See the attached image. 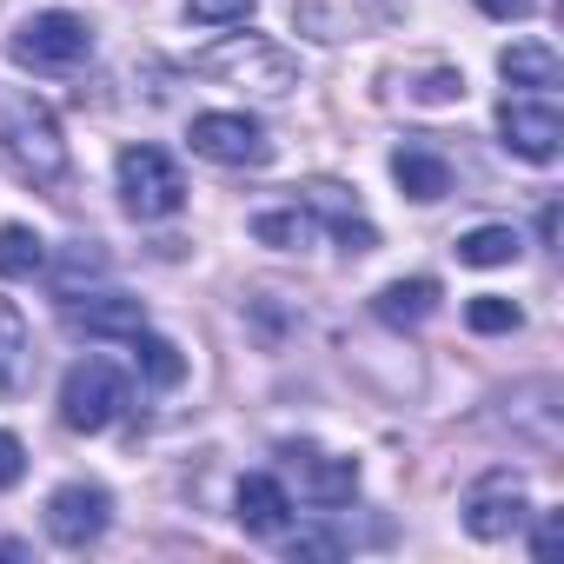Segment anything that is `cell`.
<instances>
[{
	"label": "cell",
	"instance_id": "1",
	"mask_svg": "<svg viewBox=\"0 0 564 564\" xmlns=\"http://www.w3.org/2000/svg\"><path fill=\"white\" fill-rule=\"evenodd\" d=\"M0 160L28 186H61L67 180V140L47 100L34 94H0Z\"/></svg>",
	"mask_w": 564,
	"mask_h": 564
},
{
	"label": "cell",
	"instance_id": "2",
	"mask_svg": "<svg viewBox=\"0 0 564 564\" xmlns=\"http://www.w3.org/2000/svg\"><path fill=\"white\" fill-rule=\"evenodd\" d=\"M193 67H199L206 80H226V87L252 94V100H286V94L300 87L293 54H286V47H272L265 34H226V41L206 47Z\"/></svg>",
	"mask_w": 564,
	"mask_h": 564
},
{
	"label": "cell",
	"instance_id": "3",
	"mask_svg": "<svg viewBox=\"0 0 564 564\" xmlns=\"http://www.w3.org/2000/svg\"><path fill=\"white\" fill-rule=\"evenodd\" d=\"M127 405H133V392H127V372H120L113 359H80V366L67 372V386H61V419H67V432H107Z\"/></svg>",
	"mask_w": 564,
	"mask_h": 564
},
{
	"label": "cell",
	"instance_id": "4",
	"mask_svg": "<svg viewBox=\"0 0 564 564\" xmlns=\"http://www.w3.org/2000/svg\"><path fill=\"white\" fill-rule=\"evenodd\" d=\"M120 206L133 219H173L186 206V180L160 147H127L120 153Z\"/></svg>",
	"mask_w": 564,
	"mask_h": 564
},
{
	"label": "cell",
	"instance_id": "5",
	"mask_svg": "<svg viewBox=\"0 0 564 564\" xmlns=\"http://www.w3.org/2000/svg\"><path fill=\"white\" fill-rule=\"evenodd\" d=\"M94 54V28L80 14H34L14 28V61L34 67V74H61V67H80Z\"/></svg>",
	"mask_w": 564,
	"mask_h": 564
},
{
	"label": "cell",
	"instance_id": "6",
	"mask_svg": "<svg viewBox=\"0 0 564 564\" xmlns=\"http://www.w3.org/2000/svg\"><path fill=\"white\" fill-rule=\"evenodd\" d=\"M279 465H286V478L300 485V498L319 505V511H339V505L359 498V465L339 458V452H319L306 438H286V445H279Z\"/></svg>",
	"mask_w": 564,
	"mask_h": 564
},
{
	"label": "cell",
	"instance_id": "7",
	"mask_svg": "<svg viewBox=\"0 0 564 564\" xmlns=\"http://www.w3.org/2000/svg\"><path fill=\"white\" fill-rule=\"evenodd\" d=\"M524 518H531V498H524V478L518 471H485L471 491H465V531L478 538V544H498V538H511V531H524Z\"/></svg>",
	"mask_w": 564,
	"mask_h": 564
},
{
	"label": "cell",
	"instance_id": "8",
	"mask_svg": "<svg viewBox=\"0 0 564 564\" xmlns=\"http://www.w3.org/2000/svg\"><path fill=\"white\" fill-rule=\"evenodd\" d=\"M186 140L213 166H272V133L252 113H199Z\"/></svg>",
	"mask_w": 564,
	"mask_h": 564
},
{
	"label": "cell",
	"instance_id": "9",
	"mask_svg": "<svg viewBox=\"0 0 564 564\" xmlns=\"http://www.w3.org/2000/svg\"><path fill=\"white\" fill-rule=\"evenodd\" d=\"M107 524H113V498H107V485L74 478V485H61V491L47 498V538H54V544H67V551L100 544V538H107Z\"/></svg>",
	"mask_w": 564,
	"mask_h": 564
},
{
	"label": "cell",
	"instance_id": "10",
	"mask_svg": "<svg viewBox=\"0 0 564 564\" xmlns=\"http://www.w3.org/2000/svg\"><path fill=\"white\" fill-rule=\"evenodd\" d=\"M498 140H505V153H518L531 166H551L557 147H564V113L544 94L538 100H505L498 107Z\"/></svg>",
	"mask_w": 564,
	"mask_h": 564
},
{
	"label": "cell",
	"instance_id": "11",
	"mask_svg": "<svg viewBox=\"0 0 564 564\" xmlns=\"http://www.w3.org/2000/svg\"><path fill=\"white\" fill-rule=\"evenodd\" d=\"M232 518H239V531H252V538H279V531L293 524V498H286V485H279V478L252 471V478H239V491H232Z\"/></svg>",
	"mask_w": 564,
	"mask_h": 564
},
{
	"label": "cell",
	"instance_id": "12",
	"mask_svg": "<svg viewBox=\"0 0 564 564\" xmlns=\"http://www.w3.org/2000/svg\"><path fill=\"white\" fill-rule=\"evenodd\" d=\"M67 326H74V333H87V339H133V333L147 326V306H140V300H127V293H94L87 306H74V300H67Z\"/></svg>",
	"mask_w": 564,
	"mask_h": 564
},
{
	"label": "cell",
	"instance_id": "13",
	"mask_svg": "<svg viewBox=\"0 0 564 564\" xmlns=\"http://www.w3.org/2000/svg\"><path fill=\"white\" fill-rule=\"evenodd\" d=\"M392 180H399V193L419 199V206H432V199L452 193V166H445V153H438V147H419V140H405V147L392 153Z\"/></svg>",
	"mask_w": 564,
	"mask_h": 564
},
{
	"label": "cell",
	"instance_id": "14",
	"mask_svg": "<svg viewBox=\"0 0 564 564\" xmlns=\"http://www.w3.org/2000/svg\"><path fill=\"white\" fill-rule=\"evenodd\" d=\"M306 206H313V219H326V226L339 232V246H346V252H372V246H379V226L346 199V186L319 180V186H306Z\"/></svg>",
	"mask_w": 564,
	"mask_h": 564
},
{
	"label": "cell",
	"instance_id": "15",
	"mask_svg": "<svg viewBox=\"0 0 564 564\" xmlns=\"http://www.w3.org/2000/svg\"><path fill=\"white\" fill-rule=\"evenodd\" d=\"M28 386H34V333L14 300H0V392L21 399Z\"/></svg>",
	"mask_w": 564,
	"mask_h": 564
},
{
	"label": "cell",
	"instance_id": "16",
	"mask_svg": "<svg viewBox=\"0 0 564 564\" xmlns=\"http://www.w3.org/2000/svg\"><path fill=\"white\" fill-rule=\"evenodd\" d=\"M498 74H505V87H524V94H551V87L564 80V61H557L544 41H511V47L498 54Z\"/></svg>",
	"mask_w": 564,
	"mask_h": 564
},
{
	"label": "cell",
	"instance_id": "17",
	"mask_svg": "<svg viewBox=\"0 0 564 564\" xmlns=\"http://www.w3.org/2000/svg\"><path fill=\"white\" fill-rule=\"evenodd\" d=\"M438 313V279H392V286L379 293V319L386 326H425Z\"/></svg>",
	"mask_w": 564,
	"mask_h": 564
},
{
	"label": "cell",
	"instance_id": "18",
	"mask_svg": "<svg viewBox=\"0 0 564 564\" xmlns=\"http://www.w3.org/2000/svg\"><path fill=\"white\" fill-rule=\"evenodd\" d=\"M313 232H319L313 206H272V213H252V239H259V246H279V252L313 246Z\"/></svg>",
	"mask_w": 564,
	"mask_h": 564
},
{
	"label": "cell",
	"instance_id": "19",
	"mask_svg": "<svg viewBox=\"0 0 564 564\" xmlns=\"http://www.w3.org/2000/svg\"><path fill=\"white\" fill-rule=\"evenodd\" d=\"M94 279H107V252H100L94 239H74V246L61 252V265H54V293L74 300L80 286H94Z\"/></svg>",
	"mask_w": 564,
	"mask_h": 564
},
{
	"label": "cell",
	"instance_id": "20",
	"mask_svg": "<svg viewBox=\"0 0 564 564\" xmlns=\"http://www.w3.org/2000/svg\"><path fill=\"white\" fill-rule=\"evenodd\" d=\"M133 366L147 372V386H180L186 379V359H180V346L173 339H160V333H133Z\"/></svg>",
	"mask_w": 564,
	"mask_h": 564
},
{
	"label": "cell",
	"instance_id": "21",
	"mask_svg": "<svg viewBox=\"0 0 564 564\" xmlns=\"http://www.w3.org/2000/svg\"><path fill=\"white\" fill-rule=\"evenodd\" d=\"M47 272V246L28 226H0V279H34Z\"/></svg>",
	"mask_w": 564,
	"mask_h": 564
},
{
	"label": "cell",
	"instance_id": "22",
	"mask_svg": "<svg viewBox=\"0 0 564 564\" xmlns=\"http://www.w3.org/2000/svg\"><path fill=\"white\" fill-rule=\"evenodd\" d=\"M458 259H465V265H511V259H518V232H511V226H471V232L458 239Z\"/></svg>",
	"mask_w": 564,
	"mask_h": 564
},
{
	"label": "cell",
	"instance_id": "23",
	"mask_svg": "<svg viewBox=\"0 0 564 564\" xmlns=\"http://www.w3.org/2000/svg\"><path fill=\"white\" fill-rule=\"evenodd\" d=\"M518 319H524V313H518L511 300H498V293H478V300L465 306V326H471V333H518Z\"/></svg>",
	"mask_w": 564,
	"mask_h": 564
},
{
	"label": "cell",
	"instance_id": "24",
	"mask_svg": "<svg viewBox=\"0 0 564 564\" xmlns=\"http://www.w3.org/2000/svg\"><path fill=\"white\" fill-rule=\"evenodd\" d=\"M186 21H199V28H232V21H252V0H186Z\"/></svg>",
	"mask_w": 564,
	"mask_h": 564
},
{
	"label": "cell",
	"instance_id": "25",
	"mask_svg": "<svg viewBox=\"0 0 564 564\" xmlns=\"http://www.w3.org/2000/svg\"><path fill=\"white\" fill-rule=\"evenodd\" d=\"M412 94H419L425 107H445V100H458V94H465V74H452V67H432V74H425Z\"/></svg>",
	"mask_w": 564,
	"mask_h": 564
},
{
	"label": "cell",
	"instance_id": "26",
	"mask_svg": "<svg viewBox=\"0 0 564 564\" xmlns=\"http://www.w3.org/2000/svg\"><path fill=\"white\" fill-rule=\"evenodd\" d=\"M21 471H28V452H21V438H14V432H0V491H8V485H21Z\"/></svg>",
	"mask_w": 564,
	"mask_h": 564
},
{
	"label": "cell",
	"instance_id": "27",
	"mask_svg": "<svg viewBox=\"0 0 564 564\" xmlns=\"http://www.w3.org/2000/svg\"><path fill=\"white\" fill-rule=\"evenodd\" d=\"M286 551H293V557H339V551H346V544H339V538H333V531H306V538H293V544H286Z\"/></svg>",
	"mask_w": 564,
	"mask_h": 564
},
{
	"label": "cell",
	"instance_id": "28",
	"mask_svg": "<svg viewBox=\"0 0 564 564\" xmlns=\"http://www.w3.org/2000/svg\"><path fill=\"white\" fill-rule=\"evenodd\" d=\"M478 8L491 21H524V14H538V0H478Z\"/></svg>",
	"mask_w": 564,
	"mask_h": 564
},
{
	"label": "cell",
	"instance_id": "29",
	"mask_svg": "<svg viewBox=\"0 0 564 564\" xmlns=\"http://www.w3.org/2000/svg\"><path fill=\"white\" fill-rule=\"evenodd\" d=\"M557 544H564V524H557V518H544V524H538V538H531V551H538V557H557Z\"/></svg>",
	"mask_w": 564,
	"mask_h": 564
}]
</instances>
